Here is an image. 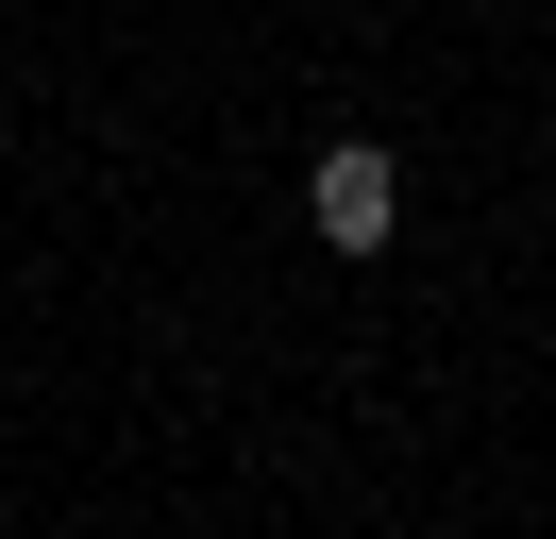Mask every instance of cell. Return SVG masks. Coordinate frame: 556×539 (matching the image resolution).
I'll return each instance as SVG.
<instances>
[{
    "mask_svg": "<svg viewBox=\"0 0 556 539\" xmlns=\"http://www.w3.org/2000/svg\"><path fill=\"white\" fill-rule=\"evenodd\" d=\"M304 236L371 270L388 236H405V152H388V135H320L304 152Z\"/></svg>",
    "mask_w": 556,
    "mask_h": 539,
    "instance_id": "1",
    "label": "cell"
}]
</instances>
